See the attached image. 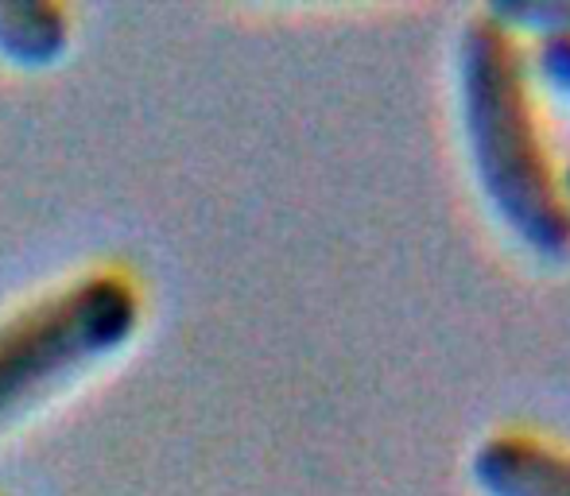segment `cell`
I'll return each instance as SVG.
<instances>
[{
  "label": "cell",
  "instance_id": "5b68a950",
  "mask_svg": "<svg viewBox=\"0 0 570 496\" xmlns=\"http://www.w3.org/2000/svg\"><path fill=\"white\" fill-rule=\"evenodd\" d=\"M520 43H528L524 67L535 93H548L551 101L570 109V28L543 31V36L520 39Z\"/></svg>",
  "mask_w": 570,
  "mask_h": 496
},
{
  "label": "cell",
  "instance_id": "3957f363",
  "mask_svg": "<svg viewBox=\"0 0 570 496\" xmlns=\"http://www.w3.org/2000/svg\"><path fill=\"white\" fill-rule=\"evenodd\" d=\"M478 496H570V450L532 430H489L465 462Z\"/></svg>",
  "mask_w": 570,
  "mask_h": 496
},
{
  "label": "cell",
  "instance_id": "277c9868",
  "mask_svg": "<svg viewBox=\"0 0 570 496\" xmlns=\"http://www.w3.org/2000/svg\"><path fill=\"white\" fill-rule=\"evenodd\" d=\"M70 51V16L47 0H0V62L47 70Z\"/></svg>",
  "mask_w": 570,
  "mask_h": 496
},
{
  "label": "cell",
  "instance_id": "8992f818",
  "mask_svg": "<svg viewBox=\"0 0 570 496\" xmlns=\"http://www.w3.org/2000/svg\"><path fill=\"white\" fill-rule=\"evenodd\" d=\"M559 179H563V195H567V202H570V156L559 163Z\"/></svg>",
  "mask_w": 570,
  "mask_h": 496
},
{
  "label": "cell",
  "instance_id": "7a4b0ae2",
  "mask_svg": "<svg viewBox=\"0 0 570 496\" xmlns=\"http://www.w3.org/2000/svg\"><path fill=\"white\" fill-rule=\"evenodd\" d=\"M140 318L136 284L106 268L0 318V430L125 354Z\"/></svg>",
  "mask_w": 570,
  "mask_h": 496
},
{
  "label": "cell",
  "instance_id": "6da1fadb",
  "mask_svg": "<svg viewBox=\"0 0 570 496\" xmlns=\"http://www.w3.org/2000/svg\"><path fill=\"white\" fill-rule=\"evenodd\" d=\"M454 101L465 167L493 221L540 264H567L570 202L535 113L524 43L489 8L458 28Z\"/></svg>",
  "mask_w": 570,
  "mask_h": 496
}]
</instances>
